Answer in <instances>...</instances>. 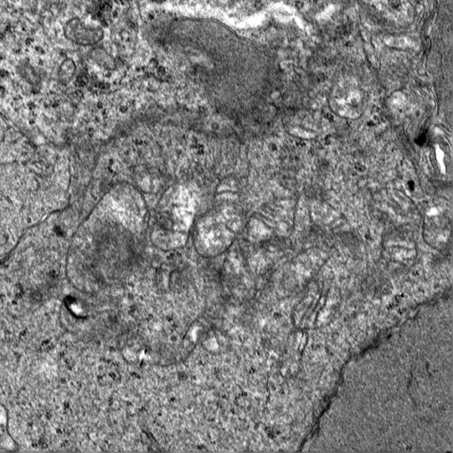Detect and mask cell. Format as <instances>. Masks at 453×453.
<instances>
[{
    "label": "cell",
    "instance_id": "6da1fadb",
    "mask_svg": "<svg viewBox=\"0 0 453 453\" xmlns=\"http://www.w3.org/2000/svg\"><path fill=\"white\" fill-rule=\"evenodd\" d=\"M64 34L69 41L81 45L95 44L103 37L100 28L88 27L77 18L66 22Z\"/></svg>",
    "mask_w": 453,
    "mask_h": 453
},
{
    "label": "cell",
    "instance_id": "7a4b0ae2",
    "mask_svg": "<svg viewBox=\"0 0 453 453\" xmlns=\"http://www.w3.org/2000/svg\"><path fill=\"white\" fill-rule=\"evenodd\" d=\"M75 65L72 59H65L60 65L58 70V78L62 82L68 81L73 75Z\"/></svg>",
    "mask_w": 453,
    "mask_h": 453
}]
</instances>
